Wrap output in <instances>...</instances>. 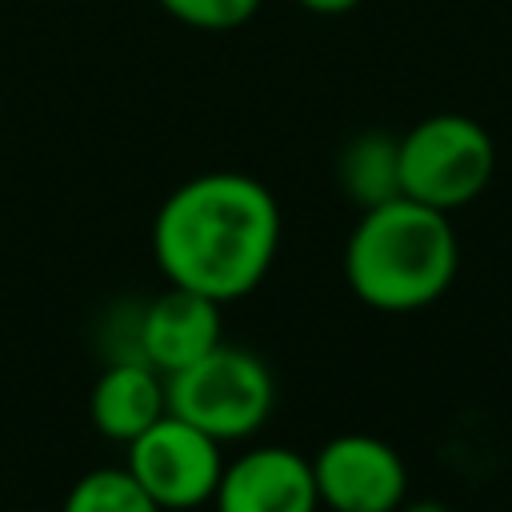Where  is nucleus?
Instances as JSON below:
<instances>
[{
  "label": "nucleus",
  "instance_id": "nucleus-2",
  "mask_svg": "<svg viewBox=\"0 0 512 512\" xmlns=\"http://www.w3.org/2000/svg\"><path fill=\"white\" fill-rule=\"evenodd\" d=\"M460 264L448 212L412 196H392L360 212L344 244V280L376 312H416L436 304Z\"/></svg>",
  "mask_w": 512,
  "mask_h": 512
},
{
  "label": "nucleus",
  "instance_id": "nucleus-3",
  "mask_svg": "<svg viewBox=\"0 0 512 512\" xmlns=\"http://www.w3.org/2000/svg\"><path fill=\"white\" fill-rule=\"evenodd\" d=\"M164 396H168L172 416L228 444V440H244L264 428L276 404V384H272L268 364L256 352L220 340L200 360L168 372Z\"/></svg>",
  "mask_w": 512,
  "mask_h": 512
},
{
  "label": "nucleus",
  "instance_id": "nucleus-12",
  "mask_svg": "<svg viewBox=\"0 0 512 512\" xmlns=\"http://www.w3.org/2000/svg\"><path fill=\"white\" fill-rule=\"evenodd\" d=\"M160 8L188 28L232 32V28H244L260 12V0H160Z\"/></svg>",
  "mask_w": 512,
  "mask_h": 512
},
{
  "label": "nucleus",
  "instance_id": "nucleus-8",
  "mask_svg": "<svg viewBox=\"0 0 512 512\" xmlns=\"http://www.w3.org/2000/svg\"><path fill=\"white\" fill-rule=\"evenodd\" d=\"M224 340L220 328V304L188 292V288H168L152 304L140 308L132 324V356L148 360L156 372H176L204 352H212Z\"/></svg>",
  "mask_w": 512,
  "mask_h": 512
},
{
  "label": "nucleus",
  "instance_id": "nucleus-7",
  "mask_svg": "<svg viewBox=\"0 0 512 512\" xmlns=\"http://www.w3.org/2000/svg\"><path fill=\"white\" fill-rule=\"evenodd\" d=\"M212 508L216 512H316L320 496L312 480V460L280 444L248 448L224 464L220 484L212 492Z\"/></svg>",
  "mask_w": 512,
  "mask_h": 512
},
{
  "label": "nucleus",
  "instance_id": "nucleus-9",
  "mask_svg": "<svg viewBox=\"0 0 512 512\" xmlns=\"http://www.w3.org/2000/svg\"><path fill=\"white\" fill-rule=\"evenodd\" d=\"M168 412L164 396V372H156L140 356H116L92 384L88 416L92 428L116 444L136 440L144 428H152Z\"/></svg>",
  "mask_w": 512,
  "mask_h": 512
},
{
  "label": "nucleus",
  "instance_id": "nucleus-10",
  "mask_svg": "<svg viewBox=\"0 0 512 512\" xmlns=\"http://www.w3.org/2000/svg\"><path fill=\"white\" fill-rule=\"evenodd\" d=\"M340 184L360 208L400 196V140L384 132L356 136L340 156Z\"/></svg>",
  "mask_w": 512,
  "mask_h": 512
},
{
  "label": "nucleus",
  "instance_id": "nucleus-1",
  "mask_svg": "<svg viewBox=\"0 0 512 512\" xmlns=\"http://www.w3.org/2000/svg\"><path fill=\"white\" fill-rule=\"evenodd\" d=\"M280 248V204L244 172H200L152 220V256L172 288L232 304L260 288Z\"/></svg>",
  "mask_w": 512,
  "mask_h": 512
},
{
  "label": "nucleus",
  "instance_id": "nucleus-11",
  "mask_svg": "<svg viewBox=\"0 0 512 512\" xmlns=\"http://www.w3.org/2000/svg\"><path fill=\"white\" fill-rule=\"evenodd\" d=\"M60 512H164L128 468H92L84 472L68 496Z\"/></svg>",
  "mask_w": 512,
  "mask_h": 512
},
{
  "label": "nucleus",
  "instance_id": "nucleus-14",
  "mask_svg": "<svg viewBox=\"0 0 512 512\" xmlns=\"http://www.w3.org/2000/svg\"><path fill=\"white\" fill-rule=\"evenodd\" d=\"M396 512H452V508L440 504V500H404Z\"/></svg>",
  "mask_w": 512,
  "mask_h": 512
},
{
  "label": "nucleus",
  "instance_id": "nucleus-6",
  "mask_svg": "<svg viewBox=\"0 0 512 512\" xmlns=\"http://www.w3.org/2000/svg\"><path fill=\"white\" fill-rule=\"evenodd\" d=\"M312 480L328 512H396L408 496L400 452L368 432L332 436L312 456Z\"/></svg>",
  "mask_w": 512,
  "mask_h": 512
},
{
  "label": "nucleus",
  "instance_id": "nucleus-4",
  "mask_svg": "<svg viewBox=\"0 0 512 512\" xmlns=\"http://www.w3.org/2000/svg\"><path fill=\"white\" fill-rule=\"evenodd\" d=\"M496 172V144L484 124L436 112L400 136V196L452 212L472 204Z\"/></svg>",
  "mask_w": 512,
  "mask_h": 512
},
{
  "label": "nucleus",
  "instance_id": "nucleus-13",
  "mask_svg": "<svg viewBox=\"0 0 512 512\" xmlns=\"http://www.w3.org/2000/svg\"><path fill=\"white\" fill-rule=\"evenodd\" d=\"M296 4L316 12V16H340V12H352L360 0H296Z\"/></svg>",
  "mask_w": 512,
  "mask_h": 512
},
{
  "label": "nucleus",
  "instance_id": "nucleus-5",
  "mask_svg": "<svg viewBox=\"0 0 512 512\" xmlns=\"http://www.w3.org/2000/svg\"><path fill=\"white\" fill-rule=\"evenodd\" d=\"M124 468L164 512H184L212 500L224 472V452H220V440L164 412L152 428L128 440Z\"/></svg>",
  "mask_w": 512,
  "mask_h": 512
}]
</instances>
